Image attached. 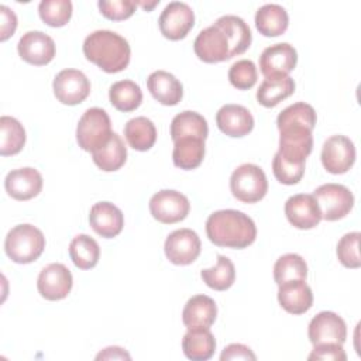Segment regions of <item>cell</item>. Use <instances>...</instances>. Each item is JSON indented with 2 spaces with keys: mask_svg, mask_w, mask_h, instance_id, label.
Wrapping results in <instances>:
<instances>
[{
  "mask_svg": "<svg viewBox=\"0 0 361 361\" xmlns=\"http://www.w3.org/2000/svg\"><path fill=\"white\" fill-rule=\"evenodd\" d=\"M206 234L217 247L243 250L251 245L257 238L254 220L234 209L213 212L206 220Z\"/></svg>",
  "mask_w": 361,
  "mask_h": 361,
  "instance_id": "obj_1",
  "label": "cell"
},
{
  "mask_svg": "<svg viewBox=\"0 0 361 361\" xmlns=\"http://www.w3.org/2000/svg\"><path fill=\"white\" fill-rule=\"evenodd\" d=\"M83 54L87 61L107 73L124 71L131 58L128 41L110 30H97L83 41Z\"/></svg>",
  "mask_w": 361,
  "mask_h": 361,
  "instance_id": "obj_2",
  "label": "cell"
},
{
  "mask_svg": "<svg viewBox=\"0 0 361 361\" xmlns=\"http://www.w3.org/2000/svg\"><path fill=\"white\" fill-rule=\"evenodd\" d=\"M45 248V237L39 228L24 223L14 226L6 235L4 251L17 264H30L39 258Z\"/></svg>",
  "mask_w": 361,
  "mask_h": 361,
  "instance_id": "obj_3",
  "label": "cell"
},
{
  "mask_svg": "<svg viewBox=\"0 0 361 361\" xmlns=\"http://www.w3.org/2000/svg\"><path fill=\"white\" fill-rule=\"evenodd\" d=\"M111 121L106 110L100 107L87 109L79 118L76 141L83 151L93 152L104 145L111 137Z\"/></svg>",
  "mask_w": 361,
  "mask_h": 361,
  "instance_id": "obj_4",
  "label": "cell"
},
{
  "mask_svg": "<svg viewBox=\"0 0 361 361\" xmlns=\"http://www.w3.org/2000/svg\"><path fill=\"white\" fill-rule=\"evenodd\" d=\"M230 190L243 203L259 202L268 192L265 172L255 164L237 166L230 176Z\"/></svg>",
  "mask_w": 361,
  "mask_h": 361,
  "instance_id": "obj_5",
  "label": "cell"
},
{
  "mask_svg": "<svg viewBox=\"0 0 361 361\" xmlns=\"http://www.w3.org/2000/svg\"><path fill=\"white\" fill-rule=\"evenodd\" d=\"M322 219L336 221L345 217L354 206V195L350 189L340 183H324L313 190Z\"/></svg>",
  "mask_w": 361,
  "mask_h": 361,
  "instance_id": "obj_6",
  "label": "cell"
},
{
  "mask_svg": "<svg viewBox=\"0 0 361 361\" xmlns=\"http://www.w3.org/2000/svg\"><path fill=\"white\" fill-rule=\"evenodd\" d=\"M190 210L189 199L172 189H164L149 199V212L155 220L164 224H173L186 219Z\"/></svg>",
  "mask_w": 361,
  "mask_h": 361,
  "instance_id": "obj_7",
  "label": "cell"
},
{
  "mask_svg": "<svg viewBox=\"0 0 361 361\" xmlns=\"http://www.w3.org/2000/svg\"><path fill=\"white\" fill-rule=\"evenodd\" d=\"M158 25L161 34L171 39L179 41L188 35V32L195 25V13L188 3L183 1H171L162 10Z\"/></svg>",
  "mask_w": 361,
  "mask_h": 361,
  "instance_id": "obj_8",
  "label": "cell"
},
{
  "mask_svg": "<svg viewBox=\"0 0 361 361\" xmlns=\"http://www.w3.org/2000/svg\"><path fill=\"white\" fill-rule=\"evenodd\" d=\"M320 158L327 172L345 173L355 162V145L345 135H331L324 141Z\"/></svg>",
  "mask_w": 361,
  "mask_h": 361,
  "instance_id": "obj_9",
  "label": "cell"
},
{
  "mask_svg": "<svg viewBox=\"0 0 361 361\" xmlns=\"http://www.w3.org/2000/svg\"><path fill=\"white\" fill-rule=\"evenodd\" d=\"M193 49L196 56L206 63H217L231 58L228 38L217 24H212L197 34Z\"/></svg>",
  "mask_w": 361,
  "mask_h": 361,
  "instance_id": "obj_10",
  "label": "cell"
},
{
  "mask_svg": "<svg viewBox=\"0 0 361 361\" xmlns=\"http://www.w3.org/2000/svg\"><path fill=\"white\" fill-rule=\"evenodd\" d=\"M309 340L317 344H344L347 338V326L341 316L334 312L323 310L317 313L309 323Z\"/></svg>",
  "mask_w": 361,
  "mask_h": 361,
  "instance_id": "obj_11",
  "label": "cell"
},
{
  "mask_svg": "<svg viewBox=\"0 0 361 361\" xmlns=\"http://www.w3.org/2000/svg\"><path fill=\"white\" fill-rule=\"evenodd\" d=\"M54 94L62 104L75 106L82 103L90 93V82L82 71L62 69L52 82Z\"/></svg>",
  "mask_w": 361,
  "mask_h": 361,
  "instance_id": "obj_12",
  "label": "cell"
},
{
  "mask_svg": "<svg viewBox=\"0 0 361 361\" xmlns=\"http://www.w3.org/2000/svg\"><path fill=\"white\" fill-rule=\"evenodd\" d=\"M202 243L196 231L190 228H179L172 231L164 244L166 258L175 265H189L197 259Z\"/></svg>",
  "mask_w": 361,
  "mask_h": 361,
  "instance_id": "obj_13",
  "label": "cell"
},
{
  "mask_svg": "<svg viewBox=\"0 0 361 361\" xmlns=\"http://www.w3.org/2000/svg\"><path fill=\"white\" fill-rule=\"evenodd\" d=\"M298 63V52L288 42L267 47L259 56V69L265 78H286Z\"/></svg>",
  "mask_w": 361,
  "mask_h": 361,
  "instance_id": "obj_14",
  "label": "cell"
},
{
  "mask_svg": "<svg viewBox=\"0 0 361 361\" xmlns=\"http://www.w3.org/2000/svg\"><path fill=\"white\" fill-rule=\"evenodd\" d=\"M307 127L289 126L279 130V149L278 152L290 162L305 164L306 158L313 149V137Z\"/></svg>",
  "mask_w": 361,
  "mask_h": 361,
  "instance_id": "obj_15",
  "label": "cell"
},
{
  "mask_svg": "<svg viewBox=\"0 0 361 361\" xmlns=\"http://www.w3.org/2000/svg\"><path fill=\"white\" fill-rule=\"evenodd\" d=\"M73 285L71 271L61 262H52L44 267L37 279L39 295L47 300L65 299Z\"/></svg>",
  "mask_w": 361,
  "mask_h": 361,
  "instance_id": "obj_16",
  "label": "cell"
},
{
  "mask_svg": "<svg viewBox=\"0 0 361 361\" xmlns=\"http://www.w3.org/2000/svg\"><path fill=\"white\" fill-rule=\"evenodd\" d=\"M17 51L23 61L35 66H42L54 59L55 42L42 31H27L20 38Z\"/></svg>",
  "mask_w": 361,
  "mask_h": 361,
  "instance_id": "obj_17",
  "label": "cell"
},
{
  "mask_svg": "<svg viewBox=\"0 0 361 361\" xmlns=\"http://www.w3.org/2000/svg\"><path fill=\"white\" fill-rule=\"evenodd\" d=\"M285 214L288 221L299 230H310L322 220L319 204L313 195L298 193L285 202Z\"/></svg>",
  "mask_w": 361,
  "mask_h": 361,
  "instance_id": "obj_18",
  "label": "cell"
},
{
  "mask_svg": "<svg viewBox=\"0 0 361 361\" xmlns=\"http://www.w3.org/2000/svg\"><path fill=\"white\" fill-rule=\"evenodd\" d=\"M219 130L233 138L250 134L254 128V117L250 110L241 104H224L216 114Z\"/></svg>",
  "mask_w": 361,
  "mask_h": 361,
  "instance_id": "obj_19",
  "label": "cell"
},
{
  "mask_svg": "<svg viewBox=\"0 0 361 361\" xmlns=\"http://www.w3.org/2000/svg\"><path fill=\"white\" fill-rule=\"evenodd\" d=\"M41 173L31 166L10 171L4 179L6 192L16 200H30L42 189Z\"/></svg>",
  "mask_w": 361,
  "mask_h": 361,
  "instance_id": "obj_20",
  "label": "cell"
},
{
  "mask_svg": "<svg viewBox=\"0 0 361 361\" xmlns=\"http://www.w3.org/2000/svg\"><path fill=\"white\" fill-rule=\"evenodd\" d=\"M90 227L103 238L118 235L124 226L123 212L110 202H97L89 212Z\"/></svg>",
  "mask_w": 361,
  "mask_h": 361,
  "instance_id": "obj_21",
  "label": "cell"
},
{
  "mask_svg": "<svg viewBox=\"0 0 361 361\" xmlns=\"http://www.w3.org/2000/svg\"><path fill=\"white\" fill-rule=\"evenodd\" d=\"M278 302L290 314H303L313 305V293L305 279H290L278 285Z\"/></svg>",
  "mask_w": 361,
  "mask_h": 361,
  "instance_id": "obj_22",
  "label": "cell"
},
{
  "mask_svg": "<svg viewBox=\"0 0 361 361\" xmlns=\"http://www.w3.org/2000/svg\"><path fill=\"white\" fill-rule=\"evenodd\" d=\"M152 97L164 106H176L183 96L182 83L166 71H155L147 79Z\"/></svg>",
  "mask_w": 361,
  "mask_h": 361,
  "instance_id": "obj_23",
  "label": "cell"
},
{
  "mask_svg": "<svg viewBox=\"0 0 361 361\" xmlns=\"http://www.w3.org/2000/svg\"><path fill=\"white\" fill-rule=\"evenodd\" d=\"M217 316L216 302L207 295H195L192 296L183 310H182V322L188 329L204 327L209 329Z\"/></svg>",
  "mask_w": 361,
  "mask_h": 361,
  "instance_id": "obj_24",
  "label": "cell"
},
{
  "mask_svg": "<svg viewBox=\"0 0 361 361\" xmlns=\"http://www.w3.org/2000/svg\"><path fill=\"white\" fill-rule=\"evenodd\" d=\"M182 350L186 358L193 361L210 360L216 350V338L209 329H188L182 338Z\"/></svg>",
  "mask_w": 361,
  "mask_h": 361,
  "instance_id": "obj_25",
  "label": "cell"
},
{
  "mask_svg": "<svg viewBox=\"0 0 361 361\" xmlns=\"http://www.w3.org/2000/svg\"><path fill=\"white\" fill-rule=\"evenodd\" d=\"M214 24H217L227 35L231 49V58L244 54L250 48L252 39L251 30L241 17L234 14H226L219 17Z\"/></svg>",
  "mask_w": 361,
  "mask_h": 361,
  "instance_id": "obj_26",
  "label": "cell"
},
{
  "mask_svg": "<svg viewBox=\"0 0 361 361\" xmlns=\"http://www.w3.org/2000/svg\"><path fill=\"white\" fill-rule=\"evenodd\" d=\"M94 165L104 172L120 169L127 161V148L123 138L113 131L109 141L92 152Z\"/></svg>",
  "mask_w": 361,
  "mask_h": 361,
  "instance_id": "obj_27",
  "label": "cell"
},
{
  "mask_svg": "<svg viewBox=\"0 0 361 361\" xmlns=\"http://www.w3.org/2000/svg\"><path fill=\"white\" fill-rule=\"evenodd\" d=\"M289 25L286 10L275 3L261 6L255 13V27L264 37L282 35Z\"/></svg>",
  "mask_w": 361,
  "mask_h": 361,
  "instance_id": "obj_28",
  "label": "cell"
},
{
  "mask_svg": "<svg viewBox=\"0 0 361 361\" xmlns=\"http://www.w3.org/2000/svg\"><path fill=\"white\" fill-rule=\"evenodd\" d=\"M209 134V126L206 118L192 110H185L178 113L171 123V138L172 141H178L180 138L193 137L206 140Z\"/></svg>",
  "mask_w": 361,
  "mask_h": 361,
  "instance_id": "obj_29",
  "label": "cell"
},
{
  "mask_svg": "<svg viewBox=\"0 0 361 361\" xmlns=\"http://www.w3.org/2000/svg\"><path fill=\"white\" fill-rule=\"evenodd\" d=\"M204 140L200 138H193V137H186L180 138L173 142V151H172V161L173 165L190 171L197 168L203 158H204Z\"/></svg>",
  "mask_w": 361,
  "mask_h": 361,
  "instance_id": "obj_30",
  "label": "cell"
},
{
  "mask_svg": "<svg viewBox=\"0 0 361 361\" xmlns=\"http://www.w3.org/2000/svg\"><path fill=\"white\" fill-rule=\"evenodd\" d=\"M124 137L133 149L148 151L157 141V128L149 118L138 116L126 123Z\"/></svg>",
  "mask_w": 361,
  "mask_h": 361,
  "instance_id": "obj_31",
  "label": "cell"
},
{
  "mask_svg": "<svg viewBox=\"0 0 361 361\" xmlns=\"http://www.w3.org/2000/svg\"><path fill=\"white\" fill-rule=\"evenodd\" d=\"M295 92V80L286 78H265L257 90V100L264 107H275Z\"/></svg>",
  "mask_w": 361,
  "mask_h": 361,
  "instance_id": "obj_32",
  "label": "cell"
},
{
  "mask_svg": "<svg viewBox=\"0 0 361 361\" xmlns=\"http://www.w3.org/2000/svg\"><path fill=\"white\" fill-rule=\"evenodd\" d=\"M69 257L79 269H90L99 262L100 247L93 237L78 234L69 243Z\"/></svg>",
  "mask_w": 361,
  "mask_h": 361,
  "instance_id": "obj_33",
  "label": "cell"
},
{
  "mask_svg": "<svg viewBox=\"0 0 361 361\" xmlns=\"http://www.w3.org/2000/svg\"><path fill=\"white\" fill-rule=\"evenodd\" d=\"M109 99L114 109L128 113L140 107L142 102V92L135 82L124 79L110 86Z\"/></svg>",
  "mask_w": 361,
  "mask_h": 361,
  "instance_id": "obj_34",
  "label": "cell"
},
{
  "mask_svg": "<svg viewBox=\"0 0 361 361\" xmlns=\"http://www.w3.org/2000/svg\"><path fill=\"white\" fill-rule=\"evenodd\" d=\"M25 130L23 124L10 116L0 118V154L3 157L18 154L25 144Z\"/></svg>",
  "mask_w": 361,
  "mask_h": 361,
  "instance_id": "obj_35",
  "label": "cell"
},
{
  "mask_svg": "<svg viewBox=\"0 0 361 361\" xmlns=\"http://www.w3.org/2000/svg\"><path fill=\"white\" fill-rule=\"evenodd\" d=\"M203 282L214 290H226L235 281V268L231 259L226 255H217V262L212 268L200 271Z\"/></svg>",
  "mask_w": 361,
  "mask_h": 361,
  "instance_id": "obj_36",
  "label": "cell"
},
{
  "mask_svg": "<svg viewBox=\"0 0 361 361\" xmlns=\"http://www.w3.org/2000/svg\"><path fill=\"white\" fill-rule=\"evenodd\" d=\"M316 121H317V116L314 109L305 102H298L288 106L278 114L276 127L278 130H281L289 126H302L313 130L316 126Z\"/></svg>",
  "mask_w": 361,
  "mask_h": 361,
  "instance_id": "obj_37",
  "label": "cell"
},
{
  "mask_svg": "<svg viewBox=\"0 0 361 361\" xmlns=\"http://www.w3.org/2000/svg\"><path fill=\"white\" fill-rule=\"evenodd\" d=\"M307 278V264L306 261L295 252L281 255L274 265V279L276 285H281L290 279H305Z\"/></svg>",
  "mask_w": 361,
  "mask_h": 361,
  "instance_id": "obj_38",
  "label": "cell"
},
{
  "mask_svg": "<svg viewBox=\"0 0 361 361\" xmlns=\"http://www.w3.org/2000/svg\"><path fill=\"white\" fill-rule=\"evenodd\" d=\"M38 13L49 27H63L72 17V3L71 0H42Z\"/></svg>",
  "mask_w": 361,
  "mask_h": 361,
  "instance_id": "obj_39",
  "label": "cell"
},
{
  "mask_svg": "<svg viewBox=\"0 0 361 361\" xmlns=\"http://www.w3.org/2000/svg\"><path fill=\"white\" fill-rule=\"evenodd\" d=\"M360 237L358 231H351L344 234L337 243V258L345 268H360L361 258H360Z\"/></svg>",
  "mask_w": 361,
  "mask_h": 361,
  "instance_id": "obj_40",
  "label": "cell"
},
{
  "mask_svg": "<svg viewBox=\"0 0 361 361\" xmlns=\"http://www.w3.org/2000/svg\"><path fill=\"white\" fill-rule=\"evenodd\" d=\"M258 72L251 59H240L228 69V80L238 90H248L257 83Z\"/></svg>",
  "mask_w": 361,
  "mask_h": 361,
  "instance_id": "obj_41",
  "label": "cell"
},
{
  "mask_svg": "<svg viewBox=\"0 0 361 361\" xmlns=\"http://www.w3.org/2000/svg\"><path fill=\"white\" fill-rule=\"evenodd\" d=\"M272 172L278 182L283 185H296L305 175V164L286 161L278 151L272 158Z\"/></svg>",
  "mask_w": 361,
  "mask_h": 361,
  "instance_id": "obj_42",
  "label": "cell"
},
{
  "mask_svg": "<svg viewBox=\"0 0 361 361\" xmlns=\"http://www.w3.org/2000/svg\"><path fill=\"white\" fill-rule=\"evenodd\" d=\"M100 13L113 21H120V20H126L128 17L133 16V13L135 11L137 7V1L133 0H100L97 3Z\"/></svg>",
  "mask_w": 361,
  "mask_h": 361,
  "instance_id": "obj_43",
  "label": "cell"
},
{
  "mask_svg": "<svg viewBox=\"0 0 361 361\" xmlns=\"http://www.w3.org/2000/svg\"><path fill=\"white\" fill-rule=\"evenodd\" d=\"M307 360H322V361H345L347 355L341 344H317L313 345L312 353Z\"/></svg>",
  "mask_w": 361,
  "mask_h": 361,
  "instance_id": "obj_44",
  "label": "cell"
},
{
  "mask_svg": "<svg viewBox=\"0 0 361 361\" xmlns=\"http://www.w3.org/2000/svg\"><path fill=\"white\" fill-rule=\"evenodd\" d=\"M16 28H17L16 13L10 7L1 4L0 6V39L1 41L8 39L14 34Z\"/></svg>",
  "mask_w": 361,
  "mask_h": 361,
  "instance_id": "obj_45",
  "label": "cell"
},
{
  "mask_svg": "<svg viewBox=\"0 0 361 361\" xmlns=\"http://www.w3.org/2000/svg\"><path fill=\"white\" fill-rule=\"evenodd\" d=\"M221 361H231V360H251L255 361L257 355L252 353V350L248 345L233 343L228 344L220 354Z\"/></svg>",
  "mask_w": 361,
  "mask_h": 361,
  "instance_id": "obj_46",
  "label": "cell"
},
{
  "mask_svg": "<svg viewBox=\"0 0 361 361\" xmlns=\"http://www.w3.org/2000/svg\"><path fill=\"white\" fill-rule=\"evenodd\" d=\"M130 358H131L130 354L124 348L117 345L106 347L96 355V360H130Z\"/></svg>",
  "mask_w": 361,
  "mask_h": 361,
  "instance_id": "obj_47",
  "label": "cell"
},
{
  "mask_svg": "<svg viewBox=\"0 0 361 361\" xmlns=\"http://www.w3.org/2000/svg\"><path fill=\"white\" fill-rule=\"evenodd\" d=\"M158 3H159V0H155V1H152V3H144V1H141V3H137V4H140L141 7H144V8L148 11V10L154 8Z\"/></svg>",
  "mask_w": 361,
  "mask_h": 361,
  "instance_id": "obj_48",
  "label": "cell"
}]
</instances>
